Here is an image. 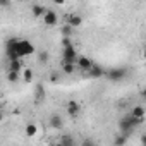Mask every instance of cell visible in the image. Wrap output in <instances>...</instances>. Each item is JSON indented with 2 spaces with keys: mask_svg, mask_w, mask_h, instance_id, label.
Here are the masks:
<instances>
[{
  "mask_svg": "<svg viewBox=\"0 0 146 146\" xmlns=\"http://www.w3.org/2000/svg\"><path fill=\"white\" fill-rule=\"evenodd\" d=\"M76 64H70V62H62V70H64V74L70 76V74H74L76 72Z\"/></svg>",
  "mask_w": 146,
  "mask_h": 146,
  "instance_id": "16",
  "label": "cell"
},
{
  "mask_svg": "<svg viewBox=\"0 0 146 146\" xmlns=\"http://www.w3.org/2000/svg\"><path fill=\"white\" fill-rule=\"evenodd\" d=\"M67 46H72L70 38H62V48H67Z\"/></svg>",
  "mask_w": 146,
  "mask_h": 146,
  "instance_id": "24",
  "label": "cell"
},
{
  "mask_svg": "<svg viewBox=\"0 0 146 146\" xmlns=\"http://www.w3.org/2000/svg\"><path fill=\"white\" fill-rule=\"evenodd\" d=\"M31 12H33V16H35V17H43V16H45V12H46V7H45V5H41V4H33Z\"/></svg>",
  "mask_w": 146,
  "mask_h": 146,
  "instance_id": "15",
  "label": "cell"
},
{
  "mask_svg": "<svg viewBox=\"0 0 146 146\" xmlns=\"http://www.w3.org/2000/svg\"><path fill=\"white\" fill-rule=\"evenodd\" d=\"M31 81H33V70L24 69L23 70V83H31Z\"/></svg>",
  "mask_w": 146,
  "mask_h": 146,
  "instance_id": "18",
  "label": "cell"
},
{
  "mask_svg": "<svg viewBox=\"0 0 146 146\" xmlns=\"http://www.w3.org/2000/svg\"><path fill=\"white\" fill-rule=\"evenodd\" d=\"M93 60L91 58H88V57H84V55H81V57H78V60H76V67L79 69V70H84V72H88L91 67H93Z\"/></svg>",
  "mask_w": 146,
  "mask_h": 146,
  "instance_id": "5",
  "label": "cell"
},
{
  "mask_svg": "<svg viewBox=\"0 0 146 146\" xmlns=\"http://www.w3.org/2000/svg\"><path fill=\"white\" fill-rule=\"evenodd\" d=\"M0 7H11V2H7V0H0Z\"/></svg>",
  "mask_w": 146,
  "mask_h": 146,
  "instance_id": "25",
  "label": "cell"
},
{
  "mask_svg": "<svg viewBox=\"0 0 146 146\" xmlns=\"http://www.w3.org/2000/svg\"><path fill=\"white\" fill-rule=\"evenodd\" d=\"M19 74H17V72H11V70H7V81L9 83H17L19 81Z\"/></svg>",
  "mask_w": 146,
  "mask_h": 146,
  "instance_id": "20",
  "label": "cell"
},
{
  "mask_svg": "<svg viewBox=\"0 0 146 146\" xmlns=\"http://www.w3.org/2000/svg\"><path fill=\"white\" fill-rule=\"evenodd\" d=\"M125 143H127V136H125V134H119V136L113 139V144H115V146H124Z\"/></svg>",
  "mask_w": 146,
  "mask_h": 146,
  "instance_id": "19",
  "label": "cell"
},
{
  "mask_svg": "<svg viewBox=\"0 0 146 146\" xmlns=\"http://www.w3.org/2000/svg\"><path fill=\"white\" fill-rule=\"evenodd\" d=\"M88 76L91 79H100L102 76H105V69L102 65H98V64H93V67L88 70Z\"/></svg>",
  "mask_w": 146,
  "mask_h": 146,
  "instance_id": "7",
  "label": "cell"
},
{
  "mask_svg": "<svg viewBox=\"0 0 146 146\" xmlns=\"http://www.w3.org/2000/svg\"><path fill=\"white\" fill-rule=\"evenodd\" d=\"M81 146H96V143H95L91 137H84L83 143H81Z\"/></svg>",
  "mask_w": 146,
  "mask_h": 146,
  "instance_id": "23",
  "label": "cell"
},
{
  "mask_svg": "<svg viewBox=\"0 0 146 146\" xmlns=\"http://www.w3.org/2000/svg\"><path fill=\"white\" fill-rule=\"evenodd\" d=\"M65 110H67V113H69L70 117H78V115H79V112H81V105H79L76 100H70V102L67 103Z\"/></svg>",
  "mask_w": 146,
  "mask_h": 146,
  "instance_id": "8",
  "label": "cell"
},
{
  "mask_svg": "<svg viewBox=\"0 0 146 146\" xmlns=\"http://www.w3.org/2000/svg\"><path fill=\"white\" fill-rule=\"evenodd\" d=\"M57 81H58V76L57 74H52L50 76V83H57Z\"/></svg>",
  "mask_w": 146,
  "mask_h": 146,
  "instance_id": "26",
  "label": "cell"
},
{
  "mask_svg": "<svg viewBox=\"0 0 146 146\" xmlns=\"http://www.w3.org/2000/svg\"><path fill=\"white\" fill-rule=\"evenodd\" d=\"M48 124H50V127H53V129H60V127L64 125V120H62V117H60L58 113H53V115H50Z\"/></svg>",
  "mask_w": 146,
  "mask_h": 146,
  "instance_id": "12",
  "label": "cell"
},
{
  "mask_svg": "<svg viewBox=\"0 0 146 146\" xmlns=\"http://www.w3.org/2000/svg\"><path fill=\"white\" fill-rule=\"evenodd\" d=\"M43 23L46 24V26H55L57 23H58V14L55 12V11H48L46 9V12H45V16H43Z\"/></svg>",
  "mask_w": 146,
  "mask_h": 146,
  "instance_id": "6",
  "label": "cell"
},
{
  "mask_svg": "<svg viewBox=\"0 0 146 146\" xmlns=\"http://www.w3.org/2000/svg\"><path fill=\"white\" fill-rule=\"evenodd\" d=\"M38 62H40V64H46V62H48V52H45V50L40 52V53H38Z\"/></svg>",
  "mask_w": 146,
  "mask_h": 146,
  "instance_id": "22",
  "label": "cell"
},
{
  "mask_svg": "<svg viewBox=\"0 0 146 146\" xmlns=\"http://www.w3.org/2000/svg\"><path fill=\"white\" fill-rule=\"evenodd\" d=\"M52 146H62V144H60V143H55V144H52Z\"/></svg>",
  "mask_w": 146,
  "mask_h": 146,
  "instance_id": "28",
  "label": "cell"
},
{
  "mask_svg": "<svg viewBox=\"0 0 146 146\" xmlns=\"http://www.w3.org/2000/svg\"><path fill=\"white\" fill-rule=\"evenodd\" d=\"M26 69V65H24V62L23 60H12V62H9V69L7 70H11V72H19L21 70H24Z\"/></svg>",
  "mask_w": 146,
  "mask_h": 146,
  "instance_id": "11",
  "label": "cell"
},
{
  "mask_svg": "<svg viewBox=\"0 0 146 146\" xmlns=\"http://www.w3.org/2000/svg\"><path fill=\"white\" fill-rule=\"evenodd\" d=\"M144 122V119H134V117H131V115H125L120 122H119V129L122 131V134H125V136H129L137 125H141Z\"/></svg>",
  "mask_w": 146,
  "mask_h": 146,
  "instance_id": "2",
  "label": "cell"
},
{
  "mask_svg": "<svg viewBox=\"0 0 146 146\" xmlns=\"http://www.w3.org/2000/svg\"><path fill=\"white\" fill-rule=\"evenodd\" d=\"M60 31H62V38H70V35H72V28L69 24H64Z\"/></svg>",
  "mask_w": 146,
  "mask_h": 146,
  "instance_id": "21",
  "label": "cell"
},
{
  "mask_svg": "<svg viewBox=\"0 0 146 146\" xmlns=\"http://www.w3.org/2000/svg\"><path fill=\"white\" fill-rule=\"evenodd\" d=\"M105 76L110 83H120L127 78V69L125 67H115V69L105 70Z\"/></svg>",
  "mask_w": 146,
  "mask_h": 146,
  "instance_id": "3",
  "label": "cell"
},
{
  "mask_svg": "<svg viewBox=\"0 0 146 146\" xmlns=\"http://www.w3.org/2000/svg\"><path fill=\"white\" fill-rule=\"evenodd\" d=\"M144 113H146V110H144V107L143 105H136V107H132V110H131V117H134V119H144Z\"/></svg>",
  "mask_w": 146,
  "mask_h": 146,
  "instance_id": "14",
  "label": "cell"
},
{
  "mask_svg": "<svg viewBox=\"0 0 146 146\" xmlns=\"http://www.w3.org/2000/svg\"><path fill=\"white\" fill-rule=\"evenodd\" d=\"M45 96H46L45 86H43L41 83H36V86H35V102H36V103H40V102H43V100H45Z\"/></svg>",
  "mask_w": 146,
  "mask_h": 146,
  "instance_id": "9",
  "label": "cell"
},
{
  "mask_svg": "<svg viewBox=\"0 0 146 146\" xmlns=\"http://www.w3.org/2000/svg\"><path fill=\"white\" fill-rule=\"evenodd\" d=\"M36 52V48L31 45L29 40L24 38H9L5 43V55L9 58V62L12 60H23L28 55H33Z\"/></svg>",
  "mask_w": 146,
  "mask_h": 146,
  "instance_id": "1",
  "label": "cell"
},
{
  "mask_svg": "<svg viewBox=\"0 0 146 146\" xmlns=\"http://www.w3.org/2000/svg\"><path fill=\"white\" fill-rule=\"evenodd\" d=\"M62 146H76V143H74V137H72L70 134H64L62 137H60V141H58Z\"/></svg>",
  "mask_w": 146,
  "mask_h": 146,
  "instance_id": "17",
  "label": "cell"
},
{
  "mask_svg": "<svg viewBox=\"0 0 146 146\" xmlns=\"http://www.w3.org/2000/svg\"><path fill=\"white\" fill-rule=\"evenodd\" d=\"M78 60V50L72 46H67V48H62V62H70V64H76Z\"/></svg>",
  "mask_w": 146,
  "mask_h": 146,
  "instance_id": "4",
  "label": "cell"
},
{
  "mask_svg": "<svg viewBox=\"0 0 146 146\" xmlns=\"http://www.w3.org/2000/svg\"><path fill=\"white\" fill-rule=\"evenodd\" d=\"M2 120H4V112L0 110V122H2Z\"/></svg>",
  "mask_w": 146,
  "mask_h": 146,
  "instance_id": "27",
  "label": "cell"
},
{
  "mask_svg": "<svg viewBox=\"0 0 146 146\" xmlns=\"http://www.w3.org/2000/svg\"><path fill=\"white\" fill-rule=\"evenodd\" d=\"M67 24L74 29V28H79L81 24H83V17L79 16V14H69V17H67Z\"/></svg>",
  "mask_w": 146,
  "mask_h": 146,
  "instance_id": "10",
  "label": "cell"
},
{
  "mask_svg": "<svg viewBox=\"0 0 146 146\" xmlns=\"http://www.w3.org/2000/svg\"><path fill=\"white\" fill-rule=\"evenodd\" d=\"M24 134H26V137H35V136L38 134V125H36V122H28V124H26V129H24Z\"/></svg>",
  "mask_w": 146,
  "mask_h": 146,
  "instance_id": "13",
  "label": "cell"
}]
</instances>
